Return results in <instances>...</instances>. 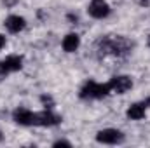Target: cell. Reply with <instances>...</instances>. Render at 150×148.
<instances>
[{
    "label": "cell",
    "mask_w": 150,
    "mask_h": 148,
    "mask_svg": "<svg viewBox=\"0 0 150 148\" xmlns=\"http://www.w3.org/2000/svg\"><path fill=\"white\" fill-rule=\"evenodd\" d=\"M12 118L19 125H33L35 113L30 111L28 108H18V110H14V113H12Z\"/></svg>",
    "instance_id": "9c48e42d"
},
{
    "label": "cell",
    "mask_w": 150,
    "mask_h": 148,
    "mask_svg": "<svg viewBox=\"0 0 150 148\" xmlns=\"http://www.w3.org/2000/svg\"><path fill=\"white\" fill-rule=\"evenodd\" d=\"M149 44H150V40H149Z\"/></svg>",
    "instance_id": "2e32d148"
},
{
    "label": "cell",
    "mask_w": 150,
    "mask_h": 148,
    "mask_svg": "<svg viewBox=\"0 0 150 148\" xmlns=\"http://www.w3.org/2000/svg\"><path fill=\"white\" fill-rule=\"evenodd\" d=\"M0 68L5 72V73H12V72H18L23 68V58L21 56H7L4 61H0Z\"/></svg>",
    "instance_id": "52a82bcc"
},
{
    "label": "cell",
    "mask_w": 150,
    "mask_h": 148,
    "mask_svg": "<svg viewBox=\"0 0 150 148\" xmlns=\"http://www.w3.org/2000/svg\"><path fill=\"white\" fill-rule=\"evenodd\" d=\"M40 99H42V103H44V105H52V99H51V98H47V96H42Z\"/></svg>",
    "instance_id": "4fadbf2b"
},
{
    "label": "cell",
    "mask_w": 150,
    "mask_h": 148,
    "mask_svg": "<svg viewBox=\"0 0 150 148\" xmlns=\"http://www.w3.org/2000/svg\"><path fill=\"white\" fill-rule=\"evenodd\" d=\"M149 106H150V98L145 99V101H142V103L131 105V106L127 108V111H126V115H127L131 120H142V118L145 117V111H147Z\"/></svg>",
    "instance_id": "ba28073f"
},
{
    "label": "cell",
    "mask_w": 150,
    "mask_h": 148,
    "mask_svg": "<svg viewBox=\"0 0 150 148\" xmlns=\"http://www.w3.org/2000/svg\"><path fill=\"white\" fill-rule=\"evenodd\" d=\"M133 49V44L126 37H103L98 42V52L100 56H107V54H113V56H126L129 54Z\"/></svg>",
    "instance_id": "6da1fadb"
},
{
    "label": "cell",
    "mask_w": 150,
    "mask_h": 148,
    "mask_svg": "<svg viewBox=\"0 0 150 148\" xmlns=\"http://www.w3.org/2000/svg\"><path fill=\"white\" fill-rule=\"evenodd\" d=\"M96 140L98 143H103V145H117L124 141V134L117 129H103L96 134Z\"/></svg>",
    "instance_id": "3957f363"
},
{
    "label": "cell",
    "mask_w": 150,
    "mask_h": 148,
    "mask_svg": "<svg viewBox=\"0 0 150 148\" xmlns=\"http://www.w3.org/2000/svg\"><path fill=\"white\" fill-rule=\"evenodd\" d=\"M59 122H61V117L52 113L51 110L35 113V118H33V125H40V127H52V125H58Z\"/></svg>",
    "instance_id": "277c9868"
},
{
    "label": "cell",
    "mask_w": 150,
    "mask_h": 148,
    "mask_svg": "<svg viewBox=\"0 0 150 148\" xmlns=\"http://www.w3.org/2000/svg\"><path fill=\"white\" fill-rule=\"evenodd\" d=\"M107 94H110V87L108 84H98L94 80H89L84 84V87L80 89V98L82 99H101Z\"/></svg>",
    "instance_id": "7a4b0ae2"
},
{
    "label": "cell",
    "mask_w": 150,
    "mask_h": 148,
    "mask_svg": "<svg viewBox=\"0 0 150 148\" xmlns=\"http://www.w3.org/2000/svg\"><path fill=\"white\" fill-rule=\"evenodd\" d=\"M0 141H2V134H0Z\"/></svg>",
    "instance_id": "9a60e30c"
},
{
    "label": "cell",
    "mask_w": 150,
    "mask_h": 148,
    "mask_svg": "<svg viewBox=\"0 0 150 148\" xmlns=\"http://www.w3.org/2000/svg\"><path fill=\"white\" fill-rule=\"evenodd\" d=\"M54 147H72V143H68V141H63V140H61V141H56V143H54Z\"/></svg>",
    "instance_id": "7c38bea8"
},
{
    "label": "cell",
    "mask_w": 150,
    "mask_h": 148,
    "mask_svg": "<svg viewBox=\"0 0 150 148\" xmlns=\"http://www.w3.org/2000/svg\"><path fill=\"white\" fill-rule=\"evenodd\" d=\"M25 26H26V21L21 16H9L5 19V28L11 33H19L21 30H25Z\"/></svg>",
    "instance_id": "30bf717a"
},
{
    "label": "cell",
    "mask_w": 150,
    "mask_h": 148,
    "mask_svg": "<svg viewBox=\"0 0 150 148\" xmlns=\"http://www.w3.org/2000/svg\"><path fill=\"white\" fill-rule=\"evenodd\" d=\"M87 12L94 19H103V18H107L110 14V7H108V4L105 0H93L89 4V7H87Z\"/></svg>",
    "instance_id": "5b68a950"
},
{
    "label": "cell",
    "mask_w": 150,
    "mask_h": 148,
    "mask_svg": "<svg viewBox=\"0 0 150 148\" xmlns=\"http://www.w3.org/2000/svg\"><path fill=\"white\" fill-rule=\"evenodd\" d=\"M133 85V80L126 75H119V77H113L112 80L108 82V87H110V92H117V94H124L126 91H129Z\"/></svg>",
    "instance_id": "8992f818"
},
{
    "label": "cell",
    "mask_w": 150,
    "mask_h": 148,
    "mask_svg": "<svg viewBox=\"0 0 150 148\" xmlns=\"http://www.w3.org/2000/svg\"><path fill=\"white\" fill-rule=\"evenodd\" d=\"M79 44H80V38H79L77 33H68L63 38V49L67 52H75L79 49Z\"/></svg>",
    "instance_id": "8fae6325"
},
{
    "label": "cell",
    "mask_w": 150,
    "mask_h": 148,
    "mask_svg": "<svg viewBox=\"0 0 150 148\" xmlns=\"http://www.w3.org/2000/svg\"><path fill=\"white\" fill-rule=\"evenodd\" d=\"M4 45H5V37H4V35H0V49H2Z\"/></svg>",
    "instance_id": "5bb4252c"
}]
</instances>
